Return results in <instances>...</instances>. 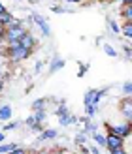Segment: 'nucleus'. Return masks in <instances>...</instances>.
<instances>
[{
	"mask_svg": "<svg viewBox=\"0 0 132 154\" xmlns=\"http://www.w3.org/2000/svg\"><path fill=\"white\" fill-rule=\"evenodd\" d=\"M59 134H57V130H45V132H42V135H40V139L42 141H47V139H55Z\"/></svg>",
	"mask_w": 132,
	"mask_h": 154,
	"instance_id": "f8f14e48",
	"label": "nucleus"
},
{
	"mask_svg": "<svg viewBox=\"0 0 132 154\" xmlns=\"http://www.w3.org/2000/svg\"><path fill=\"white\" fill-rule=\"evenodd\" d=\"M15 126H17V124H15V122H11V124H6V130H13Z\"/></svg>",
	"mask_w": 132,
	"mask_h": 154,
	"instance_id": "a878e982",
	"label": "nucleus"
},
{
	"mask_svg": "<svg viewBox=\"0 0 132 154\" xmlns=\"http://www.w3.org/2000/svg\"><path fill=\"white\" fill-rule=\"evenodd\" d=\"M6 53H8V57H10V60H11V62H21V60L28 58L32 51L25 49V47H23V45H21L19 42H10V43H8V49H6Z\"/></svg>",
	"mask_w": 132,
	"mask_h": 154,
	"instance_id": "f257e3e1",
	"label": "nucleus"
},
{
	"mask_svg": "<svg viewBox=\"0 0 132 154\" xmlns=\"http://www.w3.org/2000/svg\"><path fill=\"white\" fill-rule=\"evenodd\" d=\"M0 92H2V83H0Z\"/></svg>",
	"mask_w": 132,
	"mask_h": 154,
	"instance_id": "72a5a7b5",
	"label": "nucleus"
},
{
	"mask_svg": "<svg viewBox=\"0 0 132 154\" xmlns=\"http://www.w3.org/2000/svg\"><path fill=\"white\" fill-rule=\"evenodd\" d=\"M123 92H125V96H132V83L130 81L123 83Z\"/></svg>",
	"mask_w": 132,
	"mask_h": 154,
	"instance_id": "aec40b11",
	"label": "nucleus"
},
{
	"mask_svg": "<svg viewBox=\"0 0 132 154\" xmlns=\"http://www.w3.org/2000/svg\"><path fill=\"white\" fill-rule=\"evenodd\" d=\"M42 68H43V62H38V64H36V72H40Z\"/></svg>",
	"mask_w": 132,
	"mask_h": 154,
	"instance_id": "cd10ccee",
	"label": "nucleus"
},
{
	"mask_svg": "<svg viewBox=\"0 0 132 154\" xmlns=\"http://www.w3.org/2000/svg\"><path fill=\"white\" fill-rule=\"evenodd\" d=\"M66 2H70V4H77L79 0H66Z\"/></svg>",
	"mask_w": 132,
	"mask_h": 154,
	"instance_id": "2f4dec72",
	"label": "nucleus"
},
{
	"mask_svg": "<svg viewBox=\"0 0 132 154\" xmlns=\"http://www.w3.org/2000/svg\"><path fill=\"white\" fill-rule=\"evenodd\" d=\"M10 154H27V152L23 150V149H13V150H11Z\"/></svg>",
	"mask_w": 132,
	"mask_h": 154,
	"instance_id": "b1692460",
	"label": "nucleus"
},
{
	"mask_svg": "<svg viewBox=\"0 0 132 154\" xmlns=\"http://www.w3.org/2000/svg\"><path fill=\"white\" fill-rule=\"evenodd\" d=\"M92 139H95V143L100 145V147H106V135H104V134L95 132V134H92Z\"/></svg>",
	"mask_w": 132,
	"mask_h": 154,
	"instance_id": "ddd939ff",
	"label": "nucleus"
},
{
	"mask_svg": "<svg viewBox=\"0 0 132 154\" xmlns=\"http://www.w3.org/2000/svg\"><path fill=\"white\" fill-rule=\"evenodd\" d=\"M104 53H106L108 57H111V58L117 57V51H115V47H113V45H110V43H106V45H104Z\"/></svg>",
	"mask_w": 132,
	"mask_h": 154,
	"instance_id": "2eb2a0df",
	"label": "nucleus"
},
{
	"mask_svg": "<svg viewBox=\"0 0 132 154\" xmlns=\"http://www.w3.org/2000/svg\"><path fill=\"white\" fill-rule=\"evenodd\" d=\"M76 141L79 143V145H83V143H87V134H85V132H79V134L76 135Z\"/></svg>",
	"mask_w": 132,
	"mask_h": 154,
	"instance_id": "412c9836",
	"label": "nucleus"
},
{
	"mask_svg": "<svg viewBox=\"0 0 132 154\" xmlns=\"http://www.w3.org/2000/svg\"><path fill=\"white\" fill-rule=\"evenodd\" d=\"M17 42H19V43H21L25 49H28V51H32V49L36 47V38H34L32 34H30L28 30H27V32H25V34H23V36L19 38Z\"/></svg>",
	"mask_w": 132,
	"mask_h": 154,
	"instance_id": "0eeeda50",
	"label": "nucleus"
},
{
	"mask_svg": "<svg viewBox=\"0 0 132 154\" xmlns=\"http://www.w3.org/2000/svg\"><path fill=\"white\" fill-rule=\"evenodd\" d=\"M45 109V100H36L32 103V111H43Z\"/></svg>",
	"mask_w": 132,
	"mask_h": 154,
	"instance_id": "6ab92c4d",
	"label": "nucleus"
},
{
	"mask_svg": "<svg viewBox=\"0 0 132 154\" xmlns=\"http://www.w3.org/2000/svg\"><path fill=\"white\" fill-rule=\"evenodd\" d=\"M85 113H87V117H95V115L98 113V105H85Z\"/></svg>",
	"mask_w": 132,
	"mask_h": 154,
	"instance_id": "f3484780",
	"label": "nucleus"
},
{
	"mask_svg": "<svg viewBox=\"0 0 132 154\" xmlns=\"http://www.w3.org/2000/svg\"><path fill=\"white\" fill-rule=\"evenodd\" d=\"M51 11H55V13H68L70 10H68V8H60V6H51Z\"/></svg>",
	"mask_w": 132,
	"mask_h": 154,
	"instance_id": "4be33fe9",
	"label": "nucleus"
},
{
	"mask_svg": "<svg viewBox=\"0 0 132 154\" xmlns=\"http://www.w3.org/2000/svg\"><path fill=\"white\" fill-rule=\"evenodd\" d=\"M2 42H4V36H2V30H0V47H2Z\"/></svg>",
	"mask_w": 132,
	"mask_h": 154,
	"instance_id": "7c9ffc66",
	"label": "nucleus"
},
{
	"mask_svg": "<svg viewBox=\"0 0 132 154\" xmlns=\"http://www.w3.org/2000/svg\"><path fill=\"white\" fill-rule=\"evenodd\" d=\"M117 2H121L123 6H125V4H130V2H132V0H117Z\"/></svg>",
	"mask_w": 132,
	"mask_h": 154,
	"instance_id": "c85d7f7f",
	"label": "nucleus"
},
{
	"mask_svg": "<svg viewBox=\"0 0 132 154\" xmlns=\"http://www.w3.org/2000/svg\"><path fill=\"white\" fill-rule=\"evenodd\" d=\"M89 152H92V154H100V150H98V147H92Z\"/></svg>",
	"mask_w": 132,
	"mask_h": 154,
	"instance_id": "bb28decb",
	"label": "nucleus"
},
{
	"mask_svg": "<svg viewBox=\"0 0 132 154\" xmlns=\"http://www.w3.org/2000/svg\"><path fill=\"white\" fill-rule=\"evenodd\" d=\"M10 117H11V107H10V105L0 107V119H2V120H8Z\"/></svg>",
	"mask_w": 132,
	"mask_h": 154,
	"instance_id": "4468645a",
	"label": "nucleus"
},
{
	"mask_svg": "<svg viewBox=\"0 0 132 154\" xmlns=\"http://www.w3.org/2000/svg\"><path fill=\"white\" fill-rule=\"evenodd\" d=\"M108 126V130H110L111 134H115V135H119V137H128L130 134H132V122H123V124H117V126H110V124H106Z\"/></svg>",
	"mask_w": 132,
	"mask_h": 154,
	"instance_id": "7ed1b4c3",
	"label": "nucleus"
},
{
	"mask_svg": "<svg viewBox=\"0 0 132 154\" xmlns=\"http://www.w3.org/2000/svg\"><path fill=\"white\" fill-rule=\"evenodd\" d=\"M79 2H81V0H79Z\"/></svg>",
	"mask_w": 132,
	"mask_h": 154,
	"instance_id": "58836bf2",
	"label": "nucleus"
},
{
	"mask_svg": "<svg viewBox=\"0 0 132 154\" xmlns=\"http://www.w3.org/2000/svg\"><path fill=\"white\" fill-rule=\"evenodd\" d=\"M106 147L110 149V150L123 147V137H119V135H115V134H111V132H110V134L106 135Z\"/></svg>",
	"mask_w": 132,
	"mask_h": 154,
	"instance_id": "6e6552de",
	"label": "nucleus"
},
{
	"mask_svg": "<svg viewBox=\"0 0 132 154\" xmlns=\"http://www.w3.org/2000/svg\"><path fill=\"white\" fill-rule=\"evenodd\" d=\"M53 154H63V152H53Z\"/></svg>",
	"mask_w": 132,
	"mask_h": 154,
	"instance_id": "f704fd0d",
	"label": "nucleus"
},
{
	"mask_svg": "<svg viewBox=\"0 0 132 154\" xmlns=\"http://www.w3.org/2000/svg\"><path fill=\"white\" fill-rule=\"evenodd\" d=\"M125 154H132V152H125Z\"/></svg>",
	"mask_w": 132,
	"mask_h": 154,
	"instance_id": "4c0bfd02",
	"label": "nucleus"
},
{
	"mask_svg": "<svg viewBox=\"0 0 132 154\" xmlns=\"http://www.w3.org/2000/svg\"><path fill=\"white\" fill-rule=\"evenodd\" d=\"M119 109H121V115L125 117L128 122H132V96H127L123 102L119 103Z\"/></svg>",
	"mask_w": 132,
	"mask_h": 154,
	"instance_id": "39448f33",
	"label": "nucleus"
},
{
	"mask_svg": "<svg viewBox=\"0 0 132 154\" xmlns=\"http://www.w3.org/2000/svg\"><path fill=\"white\" fill-rule=\"evenodd\" d=\"M123 51H125L127 57H132V49H130V47H123Z\"/></svg>",
	"mask_w": 132,
	"mask_h": 154,
	"instance_id": "393cba45",
	"label": "nucleus"
},
{
	"mask_svg": "<svg viewBox=\"0 0 132 154\" xmlns=\"http://www.w3.org/2000/svg\"><path fill=\"white\" fill-rule=\"evenodd\" d=\"M4 141V134H0V143H2Z\"/></svg>",
	"mask_w": 132,
	"mask_h": 154,
	"instance_id": "473e14b6",
	"label": "nucleus"
},
{
	"mask_svg": "<svg viewBox=\"0 0 132 154\" xmlns=\"http://www.w3.org/2000/svg\"><path fill=\"white\" fill-rule=\"evenodd\" d=\"M4 11H6V8H4V4H2V2H0V15H2Z\"/></svg>",
	"mask_w": 132,
	"mask_h": 154,
	"instance_id": "c756f323",
	"label": "nucleus"
},
{
	"mask_svg": "<svg viewBox=\"0 0 132 154\" xmlns=\"http://www.w3.org/2000/svg\"><path fill=\"white\" fill-rule=\"evenodd\" d=\"M106 96V90H95V88H91L85 92V98H83V102L85 105H98V102Z\"/></svg>",
	"mask_w": 132,
	"mask_h": 154,
	"instance_id": "20e7f679",
	"label": "nucleus"
},
{
	"mask_svg": "<svg viewBox=\"0 0 132 154\" xmlns=\"http://www.w3.org/2000/svg\"><path fill=\"white\" fill-rule=\"evenodd\" d=\"M32 21L36 23L38 26H40V30H42V34H43L45 38H49V36H51V26L47 25V21H45V19L42 17V15H38V13H34V15H32Z\"/></svg>",
	"mask_w": 132,
	"mask_h": 154,
	"instance_id": "423d86ee",
	"label": "nucleus"
},
{
	"mask_svg": "<svg viewBox=\"0 0 132 154\" xmlns=\"http://www.w3.org/2000/svg\"><path fill=\"white\" fill-rule=\"evenodd\" d=\"M13 149H17V145H13V143H10V145H0V154H10Z\"/></svg>",
	"mask_w": 132,
	"mask_h": 154,
	"instance_id": "a211bd4d",
	"label": "nucleus"
},
{
	"mask_svg": "<svg viewBox=\"0 0 132 154\" xmlns=\"http://www.w3.org/2000/svg\"><path fill=\"white\" fill-rule=\"evenodd\" d=\"M121 15H123L127 21H132V2H130V4H125V6L121 8Z\"/></svg>",
	"mask_w": 132,
	"mask_h": 154,
	"instance_id": "9b49d317",
	"label": "nucleus"
},
{
	"mask_svg": "<svg viewBox=\"0 0 132 154\" xmlns=\"http://www.w3.org/2000/svg\"><path fill=\"white\" fill-rule=\"evenodd\" d=\"M25 32H27V28L23 26V25H13V26L2 28V36H4V40H6L8 43H10V42H17Z\"/></svg>",
	"mask_w": 132,
	"mask_h": 154,
	"instance_id": "f03ea898",
	"label": "nucleus"
},
{
	"mask_svg": "<svg viewBox=\"0 0 132 154\" xmlns=\"http://www.w3.org/2000/svg\"><path fill=\"white\" fill-rule=\"evenodd\" d=\"M121 34L128 38V40H132V21H125V25L121 26Z\"/></svg>",
	"mask_w": 132,
	"mask_h": 154,
	"instance_id": "1a4fd4ad",
	"label": "nucleus"
},
{
	"mask_svg": "<svg viewBox=\"0 0 132 154\" xmlns=\"http://www.w3.org/2000/svg\"><path fill=\"white\" fill-rule=\"evenodd\" d=\"M111 154H125V150H123V147H119V149H113V150H110Z\"/></svg>",
	"mask_w": 132,
	"mask_h": 154,
	"instance_id": "5701e85b",
	"label": "nucleus"
},
{
	"mask_svg": "<svg viewBox=\"0 0 132 154\" xmlns=\"http://www.w3.org/2000/svg\"><path fill=\"white\" fill-rule=\"evenodd\" d=\"M98 2H106V0H98Z\"/></svg>",
	"mask_w": 132,
	"mask_h": 154,
	"instance_id": "c9c22d12",
	"label": "nucleus"
},
{
	"mask_svg": "<svg viewBox=\"0 0 132 154\" xmlns=\"http://www.w3.org/2000/svg\"><path fill=\"white\" fill-rule=\"evenodd\" d=\"M2 28H4V26H2V25H0V30H2Z\"/></svg>",
	"mask_w": 132,
	"mask_h": 154,
	"instance_id": "e433bc0d",
	"label": "nucleus"
},
{
	"mask_svg": "<svg viewBox=\"0 0 132 154\" xmlns=\"http://www.w3.org/2000/svg\"><path fill=\"white\" fill-rule=\"evenodd\" d=\"M108 26L111 28V34H121V26H119L113 19H108Z\"/></svg>",
	"mask_w": 132,
	"mask_h": 154,
	"instance_id": "dca6fc26",
	"label": "nucleus"
},
{
	"mask_svg": "<svg viewBox=\"0 0 132 154\" xmlns=\"http://www.w3.org/2000/svg\"><path fill=\"white\" fill-rule=\"evenodd\" d=\"M64 60L63 58H55V60H53V62H51V66H49V72L53 73V72H59L60 70V68H64Z\"/></svg>",
	"mask_w": 132,
	"mask_h": 154,
	"instance_id": "9d476101",
	"label": "nucleus"
}]
</instances>
